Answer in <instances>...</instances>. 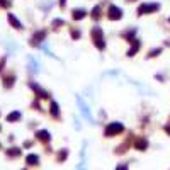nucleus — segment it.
<instances>
[{"label": "nucleus", "mask_w": 170, "mask_h": 170, "mask_svg": "<svg viewBox=\"0 0 170 170\" xmlns=\"http://www.w3.org/2000/svg\"><path fill=\"white\" fill-rule=\"evenodd\" d=\"M27 163H29V165H36V163H38V156L36 155L27 156Z\"/></svg>", "instance_id": "obj_4"}, {"label": "nucleus", "mask_w": 170, "mask_h": 170, "mask_svg": "<svg viewBox=\"0 0 170 170\" xmlns=\"http://www.w3.org/2000/svg\"><path fill=\"white\" fill-rule=\"evenodd\" d=\"M121 129H122V126H121V124H111V126H109V128L106 129V135H107V136H111L112 133H119Z\"/></svg>", "instance_id": "obj_1"}, {"label": "nucleus", "mask_w": 170, "mask_h": 170, "mask_svg": "<svg viewBox=\"0 0 170 170\" xmlns=\"http://www.w3.org/2000/svg\"><path fill=\"white\" fill-rule=\"evenodd\" d=\"M17 117H19V114L15 112V114H12V116H10V117H9V119H10V121H14V119H17Z\"/></svg>", "instance_id": "obj_5"}, {"label": "nucleus", "mask_w": 170, "mask_h": 170, "mask_svg": "<svg viewBox=\"0 0 170 170\" xmlns=\"http://www.w3.org/2000/svg\"><path fill=\"white\" fill-rule=\"evenodd\" d=\"M158 9V4H151V5H141L140 7V14L143 12H151V10H156Z\"/></svg>", "instance_id": "obj_2"}, {"label": "nucleus", "mask_w": 170, "mask_h": 170, "mask_svg": "<svg viewBox=\"0 0 170 170\" xmlns=\"http://www.w3.org/2000/svg\"><path fill=\"white\" fill-rule=\"evenodd\" d=\"M111 17H112V19H114V17L119 19V17H121V10H119V9H116V7H112V9H111Z\"/></svg>", "instance_id": "obj_3"}, {"label": "nucleus", "mask_w": 170, "mask_h": 170, "mask_svg": "<svg viewBox=\"0 0 170 170\" xmlns=\"http://www.w3.org/2000/svg\"><path fill=\"white\" fill-rule=\"evenodd\" d=\"M119 170H126V169H124V167H121V169H119Z\"/></svg>", "instance_id": "obj_6"}]
</instances>
